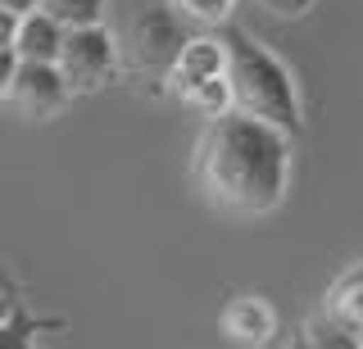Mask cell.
I'll use <instances>...</instances> for the list:
<instances>
[{
  "label": "cell",
  "instance_id": "1",
  "mask_svg": "<svg viewBox=\"0 0 363 349\" xmlns=\"http://www.w3.org/2000/svg\"><path fill=\"white\" fill-rule=\"evenodd\" d=\"M196 182L213 209L241 218L281 209L291 186V132L241 109L209 118L196 145Z\"/></svg>",
  "mask_w": 363,
  "mask_h": 349
},
{
  "label": "cell",
  "instance_id": "2",
  "mask_svg": "<svg viewBox=\"0 0 363 349\" xmlns=\"http://www.w3.org/2000/svg\"><path fill=\"white\" fill-rule=\"evenodd\" d=\"M227 41V82H232L236 109L250 118H264L281 132H300V91L291 69L272 55L264 41H255L241 28H223Z\"/></svg>",
  "mask_w": 363,
  "mask_h": 349
},
{
  "label": "cell",
  "instance_id": "3",
  "mask_svg": "<svg viewBox=\"0 0 363 349\" xmlns=\"http://www.w3.org/2000/svg\"><path fill=\"white\" fill-rule=\"evenodd\" d=\"M186 28H182V14L173 5H141L136 14L128 18V28H123V55H128V64L136 73H150L159 82H168V73H173L182 46H186Z\"/></svg>",
  "mask_w": 363,
  "mask_h": 349
},
{
  "label": "cell",
  "instance_id": "4",
  "mask_svg": "<svg viewBox=\"0 0 363 349\" xmlns=\"http://www.w3.org/2000/svg\"><path fill=\"white\" fill-rule=\"evenodd\" d=\"M118 55L123 46L109 37V28H68L64 50H60V73L64 82L73 86V96H91V91H105L118 73Z\"/></svg>",
  "mask_w": 363,
  "mask_h": 349
},
{
  "label": "cell",
  "instance_id": "5",
  "mask_svg": "<svg viewBox=\"0 0 363 349\" xmlns=\"http://www.w3.org/2000/svg\"><path fill=\"white\" fill-rule=\"evenodd\" d=\"M0 100H5L9 109H18L23 118L45 122V118H55L68 100H73V86L64 82L60 64H28V59H23V69L14 73V82L0 86Z\"/></svg>",
  "mask_w": 363,
  "mask_h": 349
},
{
  "label": "cell",
  "instance_id": "6",
  "mask_svg": "<svg viewBox=\"0 0 363 349\" xmlns=\"http://www.w3.org/2000/svg\"><path fill=\"white\" fill-rule=\"evenodd\" d=\"M227 73V41L223 32H213V37H191L186 46H182L173 73H168V91L177 100L191 91V86L209 82V77H223Z\"/></svg>",
  "mask_w": 363,
  "mask_h": 349
},
{
  "label": "cell",
  "instance_id": "7",
  "mask_svg": "<svg viewBox=\"0 0 363 349\" xmlns=\"http://www.w3.org/2000/svg\"><path fill=\"white\" fill-rule=\"evenodd\" d=\"M223 331L236 345H268L277 336V309L264 295H236L223 309Z\"/></svg>",
  "mask_w": 363,
  "mask_h": 349
},
{
  "label": "cell",
  "instance_id": "8",
  "mask_svg": "<svg viewBox=\"0 0 363 349\" xmlns=\"http://www.w3.org/2000/svg\"><path fill=\"white\" fill-rule=\"evenodd\" d=\"M64 37H68V28L60 23V18H50L45 9H32V14H23V23H18L14 50L28 64H60Z\"/></svg>",
  "mask_w": 363,
  "mask_h": 349
},
{
  "label": "cell",
  "instance_id": "9",
  "mask_svg": "<svg viewBox=\"0 0 363 349\" xmlns=\"http://www.w3.org/2000/svg\"><path fill=\"white\" fill-rule=\"evenodd\" d=\"M323 309L332 313V318H340V322H345L350 331L363 341V263L350 268V273H340V277L332 281V290H327Z\"/></svg>",
  "mask_w": 363,
  "mask_h": 349
},
{
  "label": "cell",
  "instance_id": "10",
  "mask_svg": "<svg viewBox=\"0 0 363 349\" xmlns=\"http://www.w3.org/2000/svg\"><path fill=\"white\" fill-rule=\"evenodd\" d=\"M182 105L196 109V114H204V118L232 114V109H236V96H232V82H227V73H223V77H209V82H200V86H191V91L182 96Z\"/></svg>",
  "mask_w": 363,
  "mask_h": 349
},
{
  "label": "cell",
  "instance_id": "11",
  "mask_svg": "<svg viewBox=\"0 0 363 349\" xmlns=\"http://www.w3.org/2000/svg\"><path fill=\"white\" fill-rule=\"evenodd\" d=\"M304 336H309V345L313 349H363V341L354 331H350L340 318H332V313H313L309 322H304Z\"/></svg>",
  "mask_w": 363,
  "mask_h": 349
},
{
  "label": "cell",
  "instance_id": "12",
  "mask_svg": "<svg viewBox=\"0 0 363 349\" xmlns=\"http://www.w3.org/2000/svg\"><path fill=\"white\" fill-rule=\"evenodd\" d=\"M41 9L50 18H60L64 28H100L109 0H41Z\"/></svg>",
  "mask_w": 363,
  "mask_h": 349
},
{
  "label": "cell",
  "instance_id": "13",
  "mask_svg": "<svg viewBox=\"0 0 363 349\" xmlns=\"http://www.w3.org/2000/svg\"><path fill=\"white\" fill-rule=\"evenodd\" d=\"M168 5H173L182 18H196V23H204V28H227L236 0H168Z\"/></svg>",
  "mask_w": 363,
  "mask_h": 349
},
{
  "label": "cell",
  "instance_id": "14",
  "mask_svg": "<svg viewBox=\"0 0 363 349\" xmlns=\"http://www.w3.org/2000/svg\"><path fill=\"white\" fill-rule=\"evenodd\" d=\"M313 5H318V0H259V9L272 14V18H304Z\"/></svg>",
  "mask_w": 363,
  "mask_h": 349
},
{
  "label": "cell",
  "instance_id": "15",
  "mask_svg": "<svg viewBox=\"0 0 363 349\" xmlns=\"http://www.w3.org/2000/svg\"><path fill=\"white\" fill-rule=\"evenodd\" d=\"M0 9H9V14H32V9H41V0H0Z\"/></svg>",
  "mask_w": 363,
  "mask_h": 349
},
{
  "label": "cell",
  "instance_id": "16",
  "mask_svg": "<svg viewBox=\"0 0 363 349\" xmlns=\"http://www.w3.org/2000/svg\"><path fill=\"white\" fill-rule=\"evenodd\" d=\"M286 349H313V345H309V336H300V341H291Z\"/></svg>",
  "mask_w": 363,
  "mask_h": 349
}]
</instances>
